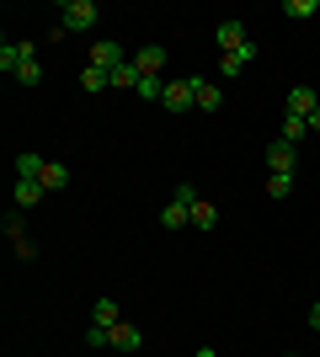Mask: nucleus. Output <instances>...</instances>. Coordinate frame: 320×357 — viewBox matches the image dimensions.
Returning a JSON list of instances; mask_svg holds the SVG:
<instances>
[{"instance_id":"obj_10","label":"nucleus","mask_w":320,"mask_h":357,"mask_svg":"<svg viewBox=\"0 0 320 357\" xmlns=\"http://www.w3.org/2000/svg\"><path fill=\"white\" fill-rule=\"evenodd\" d=\"M160 224H166V229H192V203L171 197L166 208H160Z\"/></svg>"},{"instance_id":"obj_31","label":"nucleus","mask_w":320,"mask_h":357,"mask_svg":"<svg viewBox=\"0 0 320 357\" xmlns=\"http://www.w3.org/2000/svg\"><path fill=\"white\" fill-rule=\"evenodd\" d=\"M192 357H203V352H192Z\"/></svg>"},{"instance_id":"obj_5","label":"nucleus","mask_w":320,"mask_h":357,"mask_svg":"<svg viewBox=\"0 0 320 357\" xmlns=\"http://www.w3.org/2000/svg\"><path fill=\"white\" fill-rule=\"evenodd\" d=\"M91 64L96 70H118V64H128V54H123V43H112V38H102V43H91Z\"/></svg>"},{"instance_id":"obj_15","label":"nucleus","mask_w":320,"mask_h":357,"mask_svg":"<svg viewBox=\"0 0 320 357\" xmlns=\"http://www.w3.org/2000/svg\"><path fill=\"white\" fill-rule=\"evenodd\" d=\"M80 86L91 91V96H96V91H112V75L96 70V64H86V70H80Z\"/></svg>"},{"instance_id":"obj_17","label":"nucleus","mask_w":320,"mask_h":357,"mask_svg":"<svg viewBox=\"0 0 320 357\" xmlns=\"http://www.w3.org/2000/svg\"><path fill=\"white\" fill-rule=\"evenodd\" d=\"M96 320H91V326H107V331H112V326H118V320H123V310H118V304H112V298H96Z\"/></svg>"},{"instance_id":"obj_26","label":"nucleus","mask_w":320,"mask_h":357,"mask_svg":"<svg viewBox=\"0 0 320 357\" xmlns=\"http://www.w3.org/2000/svg\"><path fill=\"white\" fill-rule=\"evenodd\" d=\"M294 192V176H267V197H289Z\"/></svg>"},{"instance_id":"obj_30","label":"nucleus","mask_w":320,"mask_h":357,"mask_svg":"<svg viewBox=\"0 0 320 357\" xmlns=\"http://www.w3.org/2000/svg\"><path fill=\"white\" fill-rule=\"evenodd\" d=\"M283 357H299V352H283Z\"/></svg>"},{"instance_id":"obj_11","label":"nucleus","mask_w":320,"mask_h":357,"mask_svg":"<svg viewBox=\"0 0 320 357\" xmlns=\"http://www.w3.org/2000/svg\"><path fill=\"white\" fill-rule=\"evenodd\" d=\"M315 107H320V96H315L310 86H294V91H289V118H305V123H310V112H315Z\"/></svg>"},{"instance_id":"obj_23","label":"nucleus","mask_w":320,"mask_h":357,"mask_svg":"<svg viewBox=\"0 0 320 357\" xmlns=\"http://www.w3.org/2000/svg\"><path fill=\"white\" fill-rule=\"evenodd\" d=\"M86 347H91V352H112V331H107V326H91V331H86Z\"/></svg>"},{"instance_id":"obj_6","label":"nucleus","mask_w":320,"mask_h":357,"mask_svg":"<svg viewBox=\"0 0 320 357\" xmlns=\"http://www.w3.org/2000/svg\"><path fill=\"white\" fill-rule=\"evenodd\" d=\"M27 59H38V48H32V43H0V70H6V75H16Z\"/></svg>"},{"instance_id":"obj_13","label":"nucleus","mask_w":320,"mask_h":357,"mask_svg":"<svg viewBox=\"0 0 320 357\" xmlns=\"http://www.w3.org/2000/svg\"><path fill=\"white\" fill-rule=\"evenodd\" d=\"M192 86H198V112H219V107H224V91L213 86V80H203V75H192Z\"/></svg>"},{"instance_id":"obj_2","label":"nucleus","mask_w":320,"mask_h":357,"mask_svg":"<svg viewBox=\"0 0 320 357\" xmlns=\"http://www.w3.org/2000/svg\"><path fill=\"white\" fill-rule=\"evenodd\" d=\"M213 43H219V54H241L251 38H245V22L241 16H224L219 27H213Z\"/></svg>"},{"instance_id":"obj_19","label":"nucleus","mask_w":320,"mask_h":357,"mask_svg":"<svg viewBox=\"0 0 320 357\" xmlns=\"http://www.w3.org/2000/svg\"><path fill=\"white\" fill-rule=\"evenodd\" d=\"M305 134H310V123H305V118H289V112H283V144H305Z\"/></svg>"},{"instance_id":"obj_16","label":"nucleus","mask_w":320,"mask_h":357,"mask_svg":"<svg viewBox=\"0 0 320 357\" xmlns=\"http://www.w3.org/2000/svg\"><path fill=\"white\" fill-rule=\"evenodd\" d=\"M213 224H219V208H213L208 197H198L192 203V229H213Z\"/></svg>"},{"instance_id":"obj_24","label":"nucleus","mask_w":320,"mask_h":357,"mask_svg":"<svg viewBox=\"0 0 320 357\" xmlns=\"http://www.w3.org/2000/svg\"><path fill=\"white\" fill-rule=\"evenodd\" d=\"M139 96H144V102H160V96H166V80H155V75H139Z\"/></svg>"},{"instance_id":"obj_18","label":"nucleus","mask_w":320,"mask_h":357,"mask_svg":"<svg viewBox=\"0 0 320 357\" xmlns=\"http://www.w3.org/2000/svg\"><path fill=\"white\" fill-rule=\"evenodd\" d=\"M112 91H139V70H134V59L112 70Z\"/></svg>"},{"instance_id":"obj_3","label":"nucleus","mask_w":320,"mask_h":357,"mask_svg":"<svg viewBox=\"0 0 320 357\" xmlns=\"http://www.w3.org/2000/svg\"><path fill=\"white\" fill-rule=\"evenodd\" d=\"M160 107H166V112H187V107H198V86H192V75H187V80H166Z\"/></svg>"},{"instance_id":"obj_14","label":"nucleus","mask_w":320,"mask_h":357,"mask_svg":"<svg viewBox=\"0 0 320 357\" xmlns=\"http://www.w3.org/2000/svg\"><path fill=\"white\" fill-rule=\"evenodd\" d=\"M251 59H257V43H245L241 54H219V70H224V80H235V75H241Z\"/></svg>"},{"instance_id":"obj_9","label":"nucleus","mask_w":320,"mask_h":357,"mask_svg":"<svg viewBox=\"0 0 320 357\" xmlns=\"http://www.w3.org/2000/svg\"><path fill=\"white\" fill-rule=\"evenodd\" d=\"M43 181H32V176H16V187H11V203L16 208H32V203H43Z\"/></svg>"},{"instance_id":"obj_21","label":"nucleus","mask_w":320,"mask_h":357,"mask_svg":"<svg viewBox=\"0 0 320 357\" xmlns=\"http://www.w3.org/2000/svg\"><path fill=\"white\" fill-rule=\"evenodd\" d=\"M38 171H43V155L22 149V155H16V176H32V181H38Z\"/></svg>"},{"instance_id":"obj_12","label":"nucleus","mask_w":320,"mask_h":357,"mask_svg":"<svg viewBox=\"0 0 320 357\" xmlns=\"http://www.w3.org/2000/svg\"><path fill=\"white\" fill-rule=\"evenodd\" d=\"M38 181H43V192H64V187H70V165H59V160H43Z\"/></svg>"},{"instance_id":"obj_4","label":"nucleus","mask_w":320,"mask_h":357,"mask_svg":"<svg viewBox=\"0 0 320 357\" xmlns=\"http://www.w3.org/2000/svg\"><path fill=\"white\" fill-rule=\"evenodd\" d=\"M166 64H171V54H166L160 43H144V48L134 54V70H139V75H155V80H160V70H166Z\"/></svg>"},{"instance_id":"obj_27","label":"nucleus","mask_w":320,"mask_h":357,"mask_svg":"<svg viewBox=\"0 0 320 357\" xmlns=\"http://www.w3.org/2000/svg\"><path fill=\"white\" fill-rule=\"evenodd\" d=\"M310 331H320V298L310 304Z\"/></svg>"},{"instance_id":"obj_22","label":"nucleus","mask_w":320,"mask_h":357,"mask_svg":"<svg viewBox=\"0 0 320 357\" xmlns=\"http://www.w3.org/2000/svg\"><path fill=\"white\" fill-rule=\"evenodd\" d=\"M283 16H320V0H283Z\"/></svg>"},{"instance_id":"obj_25","label":"nucleus","mask_w":320,"mask_h":357,"mask_svg":"<svg viewBox=\"0 0 320 357\" xmlns=\"http://www.w3.org/2000/svg\"><path fill=\"white\" fill-rule=\"evenodd\" d=\"M16 80H22V86H38V80H43V64H38V59H27L22 70H16Z\"/></svg>"},{"instance_id":"obj_28","label":"nucleus","mask_w":320,"mask_h":357,"mask_svg":"<svg viewBox=\"0 0 320 357\" xmlns=\"http://www.w3.org/2000/svg\"><path fill=\"white\" fill-rule=\"evenodd\" d=\"M310 134H320V107H315V112H310Z\"/></svg>"},{"instance_id":"obj_8","label":"nucleus","mask_w":320,"mask_h":357,"mask_svg":"<svg viewBox=\"0 0 320 357\" xmlns=\"http://www.w3.org/2000/svg\"><path fill=\"white\" fill-rule=\"evenodd\" d=\"M139 347H144V331L134 320H118L112 326V352H139Z\"/></svg>"},{"instance_id":"obj_20","label":"nucleus","mask_w":320,"mask_h":357,"mask_svg":"<svg viewBox=\"0 0 320 357\" xmlns=\"http://www.w3.org/2000/svg\"><path fill=\"white\" fill-rule=\"evenodd\" d=\"M0 229L11 235V245H22V240H27V224H22V208H11V213H6V219H0Z\"/></svg>"},{"instance_id":"obj_1","label":"nucleus","mask_w":320,"mask_h":357,"mask_svg":"<svg viewBox=\"0 0 320 357\" xmlns=\"http://www.w3.org/2000/svg\"><path fill=\"white\" fill-rule=\"evenodd\" d=\"M59 27H64V32L96 27V0H64V6H59Z\"/></svg>"},{"instance_id":"obj_7","label":"nucleus","mask_w":320,"mask_h":357,"mask_svg":"<svg viewBox=\"0 0 320 357\" xmlns=\"http://www.w3.org/2000/svg\"><path fill=\"white\" fill-rule=\"evenodd\" d=\"M267 176H294V144H267Z\"/></svg>"},{"instance_id":"obj_29","label":"nucleus","mask_w":320,"mask_h":357,"mask_svg":"<svg viewBox=\"0 0 320 357\" xmlns=\"http://www.w3.org/2000/svg\"><path fill=\"white\" fill-rule=\"evenodd\" d=\"M198 352H203V357H219V352H213V347H198Z\"/></svg>"}]
</instances>
